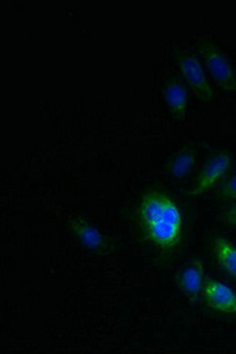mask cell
<instances>
[{
  "label": "cell",
  "instance_id": "6da1fadb",
  "mask_svg": "<svg viewBox=\"0 0 236 354\" xmlns=\"http://www.w3.org/2000/svg\"><path fill=\"white\" fill-rule=\"evenodd\" d=\"M137 223L143 236L160 250L172 252L182 241L183 214L167 194H145L137 207Z\"/></svg>",
  "mask_w": 236,
  "mask_h": 354
},
{
  "label": "cell",
  "instance_id": "7a4b0ae2",
  "mask_svg": "<svg viewBox=\"0 0 236 354\" xmlns=\"http://www.w3.org/2000/svg\"><path fill=\"white\" fill-rule=\"evenodd\" d=\"M197 51L219 88L226 93H236V68L224 51L210 41H200L197 44Z\"/></svg>",
  "mask_w": 236,
  "mask_h": 354
},
{
  "label": "cell",
  "instance_id": "3957f363",
  "mask_svg": "<svg viewBox=\"0 0 236 354\" xmlns=\"http://www.w3.org/2000/svg\"><path fill=\"white\" fill-rule=\"evenodd\" d=\"M176 63L195 96L203 103H210L214 100V90L197 55L179 51L176 53Z\"/></svg>",
  "mask_w": 236,
  "mask_h": 354
},
{
  "label": "cell",
  "instance_id": "277c9868",
  "mask_svg": "<svg viewBox=\"0 0 236 354\" xmlns=\"http://www.w3.org/2000/svg\"><path fill=\"white\" fill-rule=\"evenodd\" d=\"M232 156L227 151L214 153L208 161L204 163L197 175L195 183L190 190V196L197 198L212 189L228 173L232 167Z\"/></svg>",
  "mask_w": 236,
  "mask_h": 354
},
{
  "label": "cell",
  "instance_id": "5b68a950",
  "mask_svg": "<svg viewBox=\"0 0 236 354\" xmlns=\"http://www.w3.org/2000/svg\"><path fill=\"white\" fill-rule=\"evenodd\" d=\"M201 297L210 310L219 314L236 315V292L217 279L207 278Z\"/></svg>",
  "mask_w": 236,
  "mask_h": 354
},
{
  "label": "cell",
  "instance_id": "8992f818",
  "mask_svg": "<svg viewBox=\"0 0 236 354\" xmlns=\"http://www.w3.org/2000/svg\"><path fill=\"white\" fill-rule=\"evenodd\" d=\"M206 279L203 261L200 258H192L177 274V287L185 298L197 302L202 294Z\"/></svg>",
  "mask_w": 236,
  "mask_h": 354
},
{
  "label": "cell",
  "instance_id": "52a82bcc",
  "mask_svg": "<svg viewBox=\"0 0 236 354\" xmlns=\"http://www.w3.org/2000/svg\"><path fill=\"white\" fill-rule=\"evenodd\" d=\"M70 227L80 245L89 250L96 253H108L111 250V242L105 234L83 218H75L70 223Z\"/></svg>",
  "mask_w": 236,
  "mask_h": 354
},
{
  "label": "cell",
  "instance_id": "ba28073f",
  "mask_svg": "<svg viewBox=\"0 0 236 354\" xmlns=\"http://www.w3.org/2000/svg\"><path fill=\"white\" fill-rule=\"evenodd\" d=\"M212 250L221 270L236 281V245L228 239L217 236L212 241Z\"/></svg>",
  "mask_w": 236,
  "mask_h": 354
},
{
  "label": "cell",
  "instance_id": "9c48e42d",
  "mask_svg": "<svg viewBox=\"0 0 236 354\" xmlns=\"http://www.w3.org/2000/svg\"><path fill=\"white\" fill-rule=\"evenodd\" d=\"M164 101L176 117H183L188 108L187 88L179 81H170L164 88Z\"/></svg>",
  "mask_w": 236,
  "mask_h": 354
},
{
  "label": "cell",
  "instance_id": "30bf717a",
  "mask_svg": "<svg viewBox=\"0 0 236 354\" xmlns=\"http://www.w3.org/2000/svg\"><path fill=\"white\" fill-rule=\"evenodd\" d=\"M197 165V153L192 148H184L172 157L168 165V173L175 180H183L192 173Z\"/></svg>",
  "mask_w": 236,
  "mask_h": 354
},
{
  "label": "cell",
  "instance_id": "8fae6325",
  "mask_svg": "<svg viewBox=\"0 0 236 354\" xmlns=\"http://www.w3.org/2000/svg\"><path fill=\"white\" fill-rule=\"evenodd\" d=\"M215 198L220 202L236 201V174L221 182L215 192Z\"/></svg>",
  "mask_w": 236,
  "mask_h": 354
},
{
  "label": "cell",
  "instance_id": "7c38bea8",
  "mask_svg": "<svg viewBox=\"0 0 236 354\" xmlns=\"http://www.w3.org/2000/svg\"><path fill=\"white\" fill-rule=\"evenodd\" d=\"M221 222L227 227L236 228V203L229 205L227 209L221 214Z\"/></svg>",
  "mask_w": 236,
  "mask_h": 354
}]
</instances>
